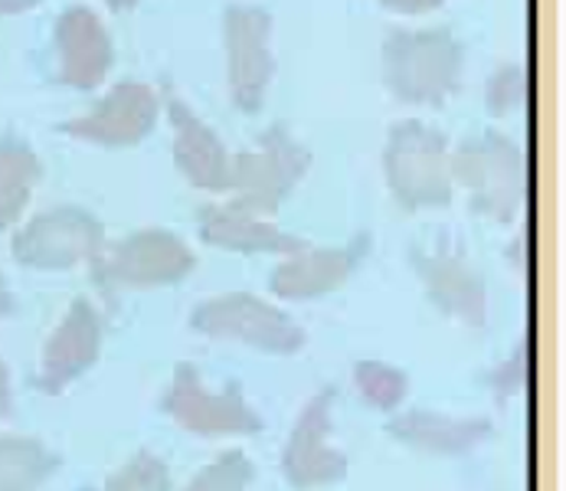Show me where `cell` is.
Returning <instances> with one entry per match:
<instances>
[{"label": "cell", "instance_id": "6da1fadb", "mask_svg": "<svg viewBox=\"0 0 566 491\" xmlns=\"http://www.w3.org/2000/svg\"><path fill=\"white\" fill-rule=\"evenodd\" d=\"M384 82L406 105H442L465 76V46L452 30H394L384 40Z\"/></svg>", "mask_w": 566, "mask_h": 491}, {"label": "cell", "instance_id": "7a4b0ae2", "mask_svg": "<svg viewBox=\"0 0 566 491\" xmlns=\"http://www.w3.org/2000/svg\"><path fill=\"white\" fill-rule=\"evenodd\" d=\"M384 174L403 210H436L452 203L455 180L449 167V142L439 128L419 118H403L390 128Z\"/></svg>", "mask_w": 566, "mask_h": 491}, {"label": "cell", "instance_id": "3957f363", "mask_svg": "<svg viewBox=\"0 0 566 491\" xmlns=\"http://www.w3.org/2000/svg\"><path fill=\"white\" fill-rule=\"evenodd\" d=\"M452 180L469 190V207L494 223H514L524 203V152L514 138L485 132L452 155Z\"/></svg>", "mask_w": 566, "mask_h": 491}, {"label": "cell", "instance_id": "277c9868", "mask_svg": "<svg viewBox=\"0 0 566 491\" xmlns=\"http://www.w3.org/2000/svg\"><path fill=\"white\" fill-rule=\"evenodd\" d=\"M312 167V152L285 128L272 125L262 132L259 148L233 155L230 194L237 207L255 217H272L302 184Z\"/></svg>", "mask_w": 566, "mask_h": 491}, {"label": "cell", "instance_id": "5b68a950", "mask_svg": "<svg viewBox=\"0 0 566 491\" xmlns=\"http://www.w3.org/2000/svg\"><path fill=\"white\" fill-rule=\"evenodd\" d=\"M95 285L105 295H118L122 289H164L184 282L197 269L193 249L170 230H138L125 240L105 245L95 259Z\"/></svg>", "mask_w": 566, "mask_h": 491}, {"label": "cell", "instance_id": "8992f818", "mask_svg": "<svg viewBox=\"0 0 566 491\" xmlns=\"http://www.w3.org/2000/svg\"><path fill=\"white\" fill-rule=\"evenodd\" d=\"M190 327L213 341H237L252 351L279 354V357L298 354L308 341L302 325L289 312L252 292H227L207 299L203 305L193 309Z\"/></svg>", "mask_w": 566, "mask_h": 491}, {"label": "cell", "instance_id": "52a82bcc", "mask_svg": "<svg viewBox=\"0 0 566 491\" xmlns=\"http://www.w3.org/2000/svg\"><path fill=\"white\" fill-rule=\"evenodd\" d=\"M161 409L190 436L230 439L262 432V416L252 409L240 384L210 390L203 374L193 364H177L174 380L164 394Z\"/></svg>", "mask_w": 566, "mask_h": 491}, {"label": "cell", "instance_id": "ba28073f", "mask_svg": "<svg viewBox=\"0 0 566 491\" xmlns=\"http://www.w3.org/2000/svg\"><path fill=\"white\" fill-rule=\"evenodd\" d=\"M223 43H227V80H230L233 105L245 115H255L269 95V82L275 76L272 13L249 3L227 7Z\"/></svg>", "mask_w": 566, "mask_h": 491}, {"label": "cell", "instance_id": "9c48e42d", "mask_svg": "<svg viewBox=\"0 0 566 491\" xmlns=\"http://www.w3.org/2000/svg\"><path fill=\"white\" fill-rule=\"evenodd\" d=\"M282 476L295 491L327 489L347 476V456L334 446V390L315 394L282 449Z\"/></svg>", "mask_w": 566, "mask_h": 491}, {"label": "cell", "instance_id": "30bf717a", "mask_svg": "<svg viewBox=\"0 0 566 491\" xmlns=\"http://www.w3.org/2000/svg\"><path fill=\"white\" fill-rule=\"evenodd\" d=\"M158 115H161L158 92L148 82L125 80L115 82L92 112L63 122V132L102 148H132L155 132Z\"/></svg>", "mask_w": 566, "mask_h": 491}, {"label": "cell", "instance_id": "8fae6325", "mask_svg": "<svg viewBox=\"0 0 566 491\" xmlns=\"http://www.w3.org/2000/svg\"><path fill=\"white\" fill-rule=\"evenodd\" d=\"M105 249V227L98 217L80 207L46 210L30 220L13 240V252L27 265L70 269L76 262H92Z\"/></svg>", "mask_w": 566, "mask_h": 491}, {"label": "cell", "instance_id": "7c38bea8", "mask_svg": "<svg viewBox=\"0 0 566 491\" xmlns=\"http://www.w3.org/2000/svg\"><path fill=\"white\" fill-rule=\"evenodd\" d=\"M412 269L429 302L452 322L482 331L488 325V285L482 269L462 252H412Z\"/></svg>", "mask_w": 566, "mask_h": 491}, {"label": "cell", "instance_id": "4fadbf2b", "mask_svg": "<svg viewBox=\"0 0 566 491\" xmlns=\"http://www.w3.org/2000/svg\"><path fill=\"white\" fill-rule=\"evenodd\" d=\"M367 249H370L367 233H360L347 245H324V249L308 245L295 255H285L275 265L269 289H272V295L292 299V302H312V299L331 295L357 272Z\"/></svg>", "mask_w": 566, "mask_h": 491}, {"label": "cell", "instance_id": "5bb4252c", "mask_svg": "<svg viewBox=\"0 0 566 491\" xmlns=\"http://www.w3.org/2000/svg\"><path fill=\"white\" fill-rule=\"evenodd\" d=\"M167 115L174 125V164L177 170L207 194H230L233 155L223 138L174 92H167Z\"/></svg>", "mask_w": 566, "mask_h": 491}, {"label": "cell", "instance_id": "9a60e30c", "mask_svg": "<svg viewBox=\"0 0 566 491\" xmlns=\"http://www.w3.org/2000/svg\"><path fill=\"white\" fill-rule=\"evenodd\" d=\"M387 432L412 452L436 456V459H459V456H469L485 446L494 432V422L488 416L406 409L387 422Z\"/></svg>", "mask_w": 566, "mask_h": 491}, {"label": "cell", "instance_id": "2e32d148", "mask_svg": "<svg viewBox=\"0 0 566 491\" xmlns=\"http://www.w3.org/2000/svg\"><path fill=\"white\" fill-rule=\"evenodd\" d=\"M53 40L60 50V82L70 88H95L105 82L115 63V46L92 7H66L56 20Z\"/></svg>", "mask_w": 566, "mask_h": 491}, {"label": "cell", "instance_id": "e0dca14e", "mask_svg": "<svg viewBox=\"0 0 566 491\" xmlns=\"http://www.w3.org/2000/svg\"><path fill=\"white\" fill-rule=\"evenodd\" d=\"M200 240L227 252H272V255H295L308 249V240L285 233L265 217H255L237 203H207L200 207Z\"/></svg>", "mask_w": 566, "mask_h": 491}, {"label": "cell", "instance_id": "ac0fdd59", "mask_svg": "<svg viewBox=\"0 0 566 491\" xmlns=\"http://www.w3.org/2000/svg\"><path fill=\"white\" fill-rule=\"evenodd\" d=\"M98 351H102V315L80 299L70 309L63 327L50 341L46 370H43L46 387L56 390V387L76 380L82 370H88L98 361Z\"/></svg>", "mask_w": 566, "mask_h": 491}, {"label": "cell", "instance_id": "d6986e66", "mask_svg": "<svg viewBox=\"0 0 566 491\" xmlns=\"http://www.w3.org/2000/svg\"><path fill=\"white\" fill-rule=\"evenodd\" d=\"M36 177L40 161L27 145L10 138L0 142V227L13 223L23 213Z\"/></svg>", "mask_w": 566, "mask_h": 491}, {"label": "cell", "instance_id": "ffe728a7", "mask_svg": "<svg viewBox=\"0 0 566 491\" xmlns=\"http://www.w3.org/2000/svg\"><path fill=\"white\" fill-rule=\"evenodd\" d=\"M354 384H357L360 400L380 412H397L409 394V377L400 367L384 364V361H360L354 367Z\"/></svg>", "mask_w": 566, "mask_h": 491}, {"label": "cell", "instance_id": "44dd1931", "mask_svg": "<svg viewBox=\"0 0 566 491\" xmlns=\"http://www.w3.org/2000/svg\"><path fill=\"white\" fill-rule=\"evenodd\" d=\"M50 469L53 459L40 446L27 439L0 442V491H33Z\"/></svg>", "mask_w": 566, "mask_h": 491}, {"label": "cell", "instance_id": "7402d4cb", "mask_svg": "<svg viewBox=\"0 0 566 491\" xmlns=\"http://www.w3.org/2000/svg\"><path fill=\"white\" fill-rule=\"evenodd\" d=\"M255 482V466L245 459L243 452L230 449L210 466H203L184 491H249Z\"/></svg>", "mask_w": 566, "mask_h": 491}, {"label": "cell", "instance_id": "603a6c76", "mask_svg": "<svg viewBox=\"0 0 566 491\" xmlns=\"http://www.w3.org/2000/svg\"><path fill=\"white\" fill-rule=\"evenodd\" d=\"M170 469L155 452H135L112 479L105 491H170Z\"/></svg>", "mask_w": 566, "mask_h": 491}, {"label": "cell", "instance_id": "cb8c5ba5", "mask_svg": "<svg viewBox=\"0 0 566 491\" xmlns=\"http://www.w3.org/2000/svg\"><path fill=\"white\" fill-rule=\"evenodd\" d=\"M527 95V76L521 63H501L491 76H488L485 105L491 115H511L524 105Z\"/></svg>", "mask_w": 566, "mask_h": 491}, {"label": "cell", "instance_id": "d4e9b609", "mask_svg": "<svg viewBox=\"0 0 566 491\" xmlns=\"http://www.w3.org/2000/svg\"><path fill=\"white\" fill-rule=\"evenodd\" d=\"M488 384H491L494 404H501V407L524 394V384H527V341L514 344V351L491 370Z\"/></svg>", "mask_w": 566, "mask_h": 491}, {"label": "cell", "instance_id": "484cf974", "mask_svg": "<svg viewBox=\"0 0 566 491\" xmlns=\"http://www.w3.org/2000/svg\"><path fill=\"white\" fill-rule=\"evenodd\" d=\"M387 10H397V13H409V17H416V13H429V10H436L442 0H380Z\"/></svg>", "mask_w": 566, "mask_h": 491}, {"label": "cell", "instance_id": "4316f807", "mask_svg": "<svg viewBox=\"0 0 566 491\" xmlns=\"http://www.w3.org/2000/svg\"><path fill=\"white\" fill-rule=\"evenodd\" d=\"M40 0H0V17H13V13H23V10H33Z\"/></svg>", "mask_w": 566, "mask_h": 491}, {"label": "cell", "instance_id": "83f0119b", "mask_svg": "<svg viewBox=\"0 0 566 491\" xmlns=\"http://www.w3.org/2000/svg\"><path fill=\"white\" fill-rule=\"evenodd\" d=\"M507 255H511V265H514L517 272H524V237H517V240L511 243Z\"/></svg>", "mask_w": 566, "mask_h": 491}, {"label": "cell", "instance_id": "f1b7e54d", "mask_svg": "<svg viewBox=\"0 0 566 491\" xmlns=\"http://www.w3.org/2000/svg\"><path fill=\"white\" fill-rule=\"evenodd\" d=\"M105 3H108L112 10H132V7H135L138 0H105Z\"/></svg>", "mask_w": 566, "mask_h": 491}, {"label": "cell", "instance_id": "f546056e", "mask_svg": "<svg viewBox=\"0 0 566 491\" xmlns=\"http://www.w3.org/2000/svg\"><path fill=\"white\" fill-rule=\"evenodd\" d=\"M3 400H7V380H3V367H0V407H3Z\"/></svg>", "mask_w": 566, "mask_h": 491}, {"label": "cell", "instance_id": "4dcf8cb0", "mask_svg": "<svg viewBox=\"0 0 566 491\" xmlns=\"http://www.w3.org/2000/svg\"><path fill=\"white\" fill-rule=\"evenodd\" d=\"M3 299H7V295H3V285H0V309H3Z\"/></svg>", "mask_w": 566, "mask_h": 491}]
</instances>
